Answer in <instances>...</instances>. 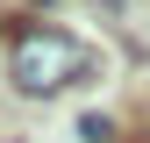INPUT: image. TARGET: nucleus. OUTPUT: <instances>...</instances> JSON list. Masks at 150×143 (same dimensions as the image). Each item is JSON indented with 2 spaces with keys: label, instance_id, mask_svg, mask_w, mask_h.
<instances>
[{
  "label": "nucleus",
  "instance_id": "1",
  "mask_svg": "<svg viewBox=\"0 0 150 143\" xmlns=\"http://www.w3.org/2000/svg\"><path fill=\"white\" fill-rule=\"evenodd\" d=\"M7 86L29 93V100H57L71 86H93V50L79 36L50 29V22L14 29V43H7Z\"/></svg>",
  "mask_w": 150,
  "mask_h": 143
},
{
  "label": "nucleus",
  "instance_id": "2",
  "mask_svg": "<svg viewBox=\"0 0 150 143\" xmlns=\"http://www.w3.org/2000/svg\"><path fill=\"white\" fill-rule=\"evenodd\" d=\"M107 136H115V122H107V115H86V122H79V143H107Z\"/></svg>",
  "mask_w": 150,
  "mask_h": 143
}]
</instances>
